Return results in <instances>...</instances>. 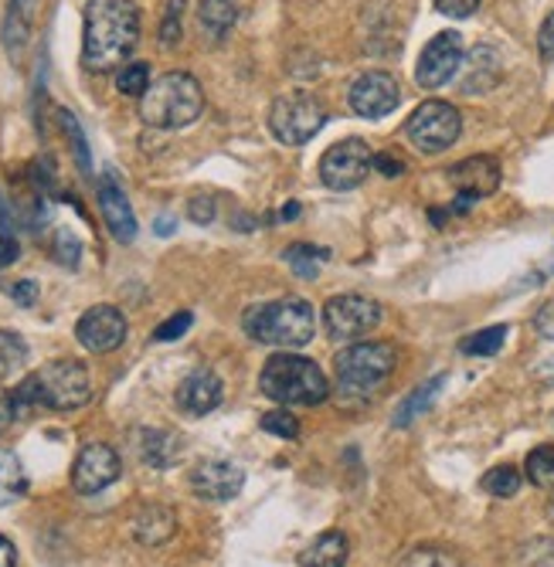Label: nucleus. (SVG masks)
<instances>
[{
	"mask_svg": "<svg viewBox=\"0 0 554 567\" xmlns=\"http://www.w3.org/2000/svg\"><path fill=\"white\" fill-rule=\"evenodd\" d=\"M140 41V11L133 0H89L82 31V65L89 72L123 69Z\"/></svg>",
	"mask_w": 554,
	"mask_h": 567,
	"instance_id": "obj_1",
	"label": "nucleus"
},
{
	"mask_svg": "<svg viewBox=\"0 0 554 567\" xmlns=\"http://www.w3.org/2000/svg\"><path fill=\"white\" fill-rule=\"evenodd\" d=\"M18 419L31 415L34 408H52V411H75L92 398V378L82 360H52L38 374L24 378L14 391Z\"/></svg>",
	"mask_w": 554,
	"mask_h": 567,
	"instance_id": "obj_2",
	"label": "nucleus"
},
{
	"mask_svg": "<svg viewBox=\"0 0 554 567\" xmlns=\"http://www.w3.org/2000/svg\"><path fill=\"white\" fill-rule=\"evenodd\" d=\"M398 368V347L384 340L350 343L334 357L337 394L343 404H368L381 394L388 378Z\"/></svg>",
	"mask_w": 554,
	"mask_h": 567,
	"instance_id": "obj_3",
	"label": "nucleus"
},
{
	"mask_svg": "<svg viewBox=\"0 0 554 567\" xmlns=\"http://www.w3.org/2000/svg\"><path fill=\"white\" fill-rule=\"evenodd\" d=\"M259 391L286 408H317L330 398V381L317 368V360L299 357V353H273L263 374H259Z\"/></svg>",
	"mask_w": 554,
	"mask_h": 567,
	"instance_id": "obj_4",
	"label": "nucleus"
},
{
	"mask_svg": "<svg viewBox=\"0 0 554 567\" xmlns=\"http://www.w3.org/2000/svg\"><path fill=\"white\" fill-rule=\"evenodd\" d=\"M245 333L266 347H307L317 333V309L299 296L252 306L245 313Z\"/></svg>",
	"mask_w": 554,
	"mask_h": 567,
	"instance_id": "obj_5",
	"label": "nucleus"
},
{
	"mask_svg": "<svg viewBox=\"0 0 554 567\" xmlns=\"http://www.w3.org/2000/svg\"><path fill=\"white\" fill-rule=\"evenodd\" d=\"M205 110L201 82L187 72H167L140 99V120L154 130H184Z\"/></svg>",
	"mask_w": 554,
	"mask_h": 567,
	"instance_id": "obj_6",
	"label": "nucleus"
},
{
	"mask_svg": "<svg viewBox=\"0 0 554 567\" xmlns=\"http://www.w3.org/2000/svg\"><path fill=\"white\" fill-rule=\"evenodd\" d=\"M327 123V110L310 92H286L273 102L269 110V130L286 146L310 143Z\"/></svg>",
	"mask_w": 554,
	"mask_h": 567,
	"instance_id": "obj_7",
	"label": "nucleus"
},
{
	"mask_svg": "<svg viewBox=\"0 0 554 567\" xmlns=\"http://www.w3.org/2000/svg\"><path fill=\"white\" fill-rule=\"evenodd\" d=\"M460 133H463L460 110L452 106V102H442V99L422 102V106L406 123L409 143L416 150H422V153H442V150H449L452 143L460 140Z\"/></svg>",
	"mask_w": 554,
	"mask_h": 567,
	"instance_id": "obj_8",
	"label": "nucleus"
},
{
	"mask_svg": "<svg viewBox=\"0 0 554 567\" xmlns=\"http://www.w3.org/2000/svg\"><path fill=\"white\" fill-rule=\"evenodd\" d=\"M381 302L358 296V292H343L334 296L324 306V327L330 333V340H361L371 330H378L381 323Z\"/></svg>",
	"mask_w": 554,
	"mask_h": 567,
	"instance_id": "obj_9",
	"label": "nucleus"
},
{
	"mask_svg": "<svg viewBox=\"0 0 554 567\" xmlns=\"http://www.w3.org/2000/svg\"><path fill=\"white\" fill-rule=\"evenodd\" d=\"M371 161H375V153L368 150L365 140H358V136L340 140V143H334L324 153V161H320V181L330 190H355V187H361L368 181Z\"/></svg>",
	"mask_w": 554,
	"mask_h": 567,
	"instance_id": "obj_10",
	"label": "nucleus"
},
{
	"mask_svg": "<svg viewBox=\"0 0 554 567\" xmlns=\"http://www.w3.org/2000/svg\"><path fill=\"white\" fill-rule=\"evenodd\" d=\"M466 59V51H463V38L456 31H442L435 34L425 48H422V55H419V65H416V82L429 92L442 89L445 82L456 79L460 65Z\"/></svg>",
	"mask_w": 554,
	"mask_h": 567,
	"instance_id": "obj_11",
	"label": "nucleus"
},
{
	"mask_svg": "<svg viewBox=\"0 0 554 567\" xmlns=\"http://www.w3.org/2000/svg\"><path fill=\"white\" fill-rule=\"evenodd\" d=\"M398 102L401 89L391 72H365L347 89V106L361 120H384L398 110Z\"/></svg>",
	"mask_w": 554,
	"mask_h": 567,
	"instance_id": "obj_12",
	"label": "nucleus"
},
{
	"mask_svg": "<svg viewBox=\"0 0 554 567\" xmlns=\"http://www.w3.org/2000/svg\"><path fill=\"white\" fill-rule=\"evenodd\" d=\"M120 470H123V462L116 449H110L106 442H92L79 452L72 466V489L82 496H95L120 480Z\"/></svg>",
	"mask_w": 554,
	"mask_h": 567,
	"instance_id": "obj_13",
	"label": "nucleus"
},
{
	"mask_svg": "<svg viewBox=\"0 0 554 567\" xmlns=\"http://www.w3.org/2000/svg\"><path fill=\"white\" fill-rule=\"evenodd\" d=\"M75 340L92 353H113L126 340V317L116 306H92L75 323Z\"/></svg>",
	"mask_w": 554,
	"mask_h": 567,
	"instance_id": "obj_14",
	"label": "nucleus"
},
{
	"mask_svg": "<svg viewBox=\"0 0 554 567\" xmlns=\"http://www.w3.org/2000/svg\"><path fill=\"white\" fill-rule=\"evenodd\" d=\"M245 486V473L235 462H225V458H205L197 462L191 470V489L194 496L208 499V503H228L242 493Z\"/></svg>",
	"mask_w": 554,
	"mask_h": 567,
	"instance_id": "obj_15",
	"label": "nucleus"
},
{
	"mask_svg": "<svg viewBox=\"0 0 554 567\" xmlns=\"http://www.w3.org/2000/svg\"><path fill=\"white\" fill-rule=\"evenodd\" d=\"M99 212H103L106 228L113 231L116 241L130 245L136 238V218H133L126 190L116 181V171H106L103 177H99Z\"/></svg>",
	"mask_w": 554,
	"mask_h": 567,
	"instance_id": "obj_16",
	"label": "nucleus"
},
{
	"mask_svg": "<svg viewBox=\"0 0 554 567\" xmlns=\"http://www.w3.org/2000/svg\"><path fill=\"white\" fill-rule=\"evenodd\" d=\"M222 398H225V384H222V378H218L215 371H208V368L191 371V374L181 381V388H177V408L184 411V415H191V419L212 415V411L222 404Z\"/></svg>",
	"mask_w": 554,
	"mask_h": 567,
	"instance_id": "obj_17",
	"label": "nucleus"
},
{
	"mask_svg": "<svg viewBox=\"0 0 554 567\" xmlns=\"http://www.w3.org/2000/svg\"><path fill=\"white\" fill-rule=\"evenodd\" d=\"M449 181L460 190V197L480 200L500 187V164L493 157H466L463 164H456L449 171Z\"/></svg>",
	"mask_w": 554,
	"mask_h": 567,
	"instance_id": "obj_18",
	"label": "nucleus"
},
{
	"mask_svg": "<svg viewBox=\"0 0 554 567\" xmlns=\"http://www.w3.org/2000/svg\"><path fill=\"white\" fill-rule=\"evenodd\" d=\"M460 89L466 95H483L490 92L500 79H503V59H500V51L490 48V44H476L470 55L463 59L460 65Z\"/></svg>",
	"mask_w": 554,
	"mask_h": 567,
	"instance_id": "obj_19",
	"label": "nucleus"
},
{
	"mask_svg": "<svg viewBox=\"0 0 554 567\" xmlns=\"http://www.w3.org/2000/svg\"><path fill=\"white\" fill-rule=\"evenodd\" d=\"M177 530V517L174 509L164 506V503H143L133 517V537L143 544V547H157V544H167Z\"/></svg>",
	"mask_w": 554,
	"mask_h": 567,
	"instance_id": "obj_20",
	"label": "nucleus"
},
{
	"mask_svg": "<svg viewBox=\"0 0 554 567\" xmlns=\"http://www.w3.org/2000/svg\"><path fill=\"white\" fill-rule=\"evenodd\" d=\"M235 24H238L235 0H201L197 4V31L208 44H222Z\"/></svg>",
	"mask_w": 554,
	"mask_h": 567,
	"instance_id": "obj_21",
	"label": "nucleus"
},
{
	"mask_svg": "<svg viewBox=\"0 0 554 567\" xmlns=\"http://www.w3.org/2000/svg\"><path fill=\"white\" fill-rule=\"evenodd\" d=\"M181 455V439L174 432H161V429H146L140 432V458L154 470H167L174 466Z\"/></svg>",
	"mask_w": 554,
	"mask_h": 567,
	"instance_id": "obj_22",
	"label": "nucleus"
},
{
	"mask_svg": "<svg viewBox=\"0 0 554 567\" xmlns=\"http://www.w3.org/2000/svg\"><path fill=\"white\" fill-rule=\"evenodd\" d=\"M347 554H350L347 537L340 530H327L304 554H299V564H304V567H343Z\"/></svg>",
	"mask_w": 554,
	"mask_h": 567,
	"instance_id": "obj_23",
	"label": "nucleus"
},
{
	"mask_svg": "<svg viewBox=\"0 0 554 567\" xmlns=\"http://www.w3.org/2000/svg\"><path fill=\"white\" fill-rule=\"evenodd\" d=\"M442 384H445V378L439 374V378H432V381H425V384H419L406 401L398 404V411H394V429H409L422 411L435 401V394L442 391Z\"/></svg>",
	"mask_w": 554,
	"mask_h": 567,
	"instance_id": "obj_24",
	"label": "nucleus"
},
{
	"mask_svg": "<svg viewBox=\"0 0 554 567\" xmlns=\"http://www.w3.org/2000/svg\"><path fill=\"white\" fill-rule=\"evenodd\" d=\"M28 489V480H24V470L14 452L0 449V509L18 503Z\"/></svg>",
	"mask_w": 554,
	"mask_h": 567,
	"instance_id": "obj_25",
	"label": "nucleus"
},
{
	"mask_svg": "<svg viewBox=\"0 0 554 567\" xmlns=\"http://www.w3.org/2000/svg\"><path fill=\"white\" fill-rule=\"evenodd\" d=\"M327 248H317V245H307V241H299V245H289L283 251V259L289 262V269L299 276V279H317L320 272V259H327Z\"/></svg>",
	"mask_w": 554,
	"mask_h": 567,
	"instance_id": "obj_26",
	"label": "nucleus"
},
{
	"mask_svg": "<svg viewBox=\"0 0 554 567\" xmlns=\"http://www.w3.org/2000/svg\"><path fill=\"white\" fill-rule=\"evenodd\" d=\"M524 476L537 486V489H551L554 486V445H537L527 462H524Z\"/></svg>",
	"mask_w": 554,
	"mask_h": 567,
	"instance_id": "obj_27",
	"label": "nucleus"
},
{
	"mask_svg": "<svg viewBox=\"0 0 554 567\" xmlns=\"http://www.w3.org/2000/svg\"><path fill=\"white\" fill-rule=\"evenodd\" d=\"M398 567H463L460 557L445 550V547H435V544H425V547H416L401 557Z\"/></svg>",
	"mask_w": 554,
	"mask_h": 567,
	"instance_id": "obj_28",
	"label": "nucleus"
},
{
	"mask_svg": "<svg viewBox=\"0 0 554 567\" xmlns=\"http://www.w3.org/2000/svg\"><path fill=\"white\" fill-rule=\"evenodd\" d=\"M24 360H28V343L11 330H0V378L24 368Z\"/></svg>",
	"mask_w": 554,
	"mask_h": 567,
	"instance_id": "obj_29",
	"label": "nucleus"
},
{
	"mask_svg": "<svg viewBox=\"0 0 554 567\" xmlns=\"http://www.w3.org/2000/svg\"><path fill=\"white\" fill-rule=\"evenodd\" d=\"M483 489L496 499H507V496H517L521 489V473L514 466H493L486 476H483Z\"/></svg>",
	"mask_w": 554,
	"mask_h": 567,
	"instance_id": "obj_30",
	"label": "nucleus"
},
{
	"mask_svg": "<svg viewBox=\"0 0 554 567\" xmlns=\"http://www.w3.org/2000/svg\"><path fill=\"white\" fill-rule=\"evenodd\" d=\"M503 340H507V327H486V330L463 340V353L466 357H490L503 347Z\"/></svg>",
	"mask_w": 554,
	"mask_h": 567,
	"instance_id": "obj_31",
	"label": "nucleus"
},
{
	"mask_svg": "<svg viewBox=\"0 0 554 567\" xmlns=\"http://www.w3.org/2000/svg\"><path fill=\"white\" fill-rule=\"evenodd\" d=\"M116 89H120L123 95L143 99V92L150 89V65H146V62L123 65V69H120V75H116Z\"/></svg>",
	"mask_w": 554,
	"mask_h": 567,
	"instance_id": "obj_32",
	"label": "nucleus"
},
{
	"mask_svg": "<svg viewBox=\"0 0 554 567\" xmlns=\"http://www.w3.org/2000/svg\"><path fill=\"white\" fill-rule=\"evenodd\" d=\"M184 8H187V0H167V11H164V21H161V44L164 48H174L181 41Z\"/></svg>",
	"mask_w": 554,
	"mask_h": 567,
	"instance_id": "obj_33",
	"label": "nucleus"
},
{
	"mask_svg": "<svg viewBox=\"0 0 554 567\" xmlns=\"http://www.w3.org/2000/svg\"><path fill=\"white\" fill-rule=\"evenodd\" d=\"M194 323V313H187V309H181V313H174L171 320H164L157 330H154V340L157 343H171V340H181Z\"/></svg>",
	"mask_w": 554,
	"mask_h": 567,
	"instance_id": "obj_34",
	"label": "nucleus"
},
{
	"mask_svg": "<svg viewBox=\"0 0 554 567\" xmlns=\"http://www.w3.org/2000/svg\"><path fill=\"white\" fill-rule=\"evenodd\" d=\"M62 126H65L69 140H72V150H75V161H79L82 174H89V171H92V164H89V146H85V136H82L79 120H75L72 113H62Z\"/></svg>",
	"mask_w": 554,
	"mask_h": 567,
	"instance_id": "obj_35",
	"label": "nucleus"
},
{
	"mask_svg": "<svg viewBox=\"0 0 554 567\" xmlns=\"http://www.w3.org/2000/svg\"><path fill=\"white\" fill-rule=\"evenodd\" d=\"M263 432L279 435V439H296L299 435V422L289 415V411H269V415H263Z\"/></svg>",
	"mask_w": 554,
	"mask_h": 567,
	"instance_id": "obj_36",
	"label": "nucleus"
},
{
	"mask_svg": "<svg viewBox=\"0 0 554 567\" xmlns=\"http://www.w3.org/2000/svg\"><path fill=\"white\" fill-rule=\"evenodd\" d=\"M435 11L452 21H466L480 11V0H435Z\"/></svg>",
	"mask_w": 554,
	"mask_h": 567,
	"instance_id": "obj_37",
	"label": "nucleus"
},
{
	"mask_svg": "<svg viewBox=\"0 0 554 567\" xmlns=\"http://www.w3.org/2000/svg\"><path fill=\"white\" fill-rule=\"evenodd\" d=\"M55 255H59V262H62V266L75 269V266H79V255H82L79 238H75L72 231H59V238H55Z\"/></svg>",
	"mask_w": 554,
	"mask_h": 567,
	"instance_id": "obj_38",
	"label": "nucleus"
},
{
	"mask_svg": "<svg viewBox=\"0 0 554 567\" xmlns=\"http://www.w3.org/2000/svg\"><path fill=\"white\" fill-rule=\"evenodd\" d=\"M187 215H191L194 225H212L215 221V200L212 197H191Z\"/></svg>",
	"mask_w": 554,
	"mask_h": 567,
	"instance_id": "obj_39",
	"label": "nucleus"
},
{
	"mask_svg": "<svg viewBox=\"0 0 554 567\" xmlns=\"http://www.w3.org/2000/svg\"><path fill=\"white\" fill-rule=\"evenodd\" d=\"M537 51H541L544 62H554V11L544 18V24L537 31Z\"/></svg>",
	"mask_w": 554,
	"mask_h": 567,
	"instance_id": "obj_40",
	"label": "nucleus"
},
{
	"mask_svg": "<svg viewBox=\"0 0 554 567\" xmlns=\"http://www.w3.org/2000/svg\"><path fill=\"white\" fill-rule=\"evenodd\" d=\"M534 330L544 337V340H554V299H547L537 313H534Z\"/></svg>",
	"mask_w": 554,
	"mask_h": 567,
	"instance_id": "obj_41",
	"label": "nucleus"
},
{
	"mask_svg": "<svg viewBox=\"0 0 554 567\" xmlns=\"http://www.w3.org/2000/svg\"><path fill=\"white\" fill-rule=\"evenodd\" d=\"M8 296H11L18 306H34V302H38V286H34L31 279H21V282H14V286L8 289Z\"/></svg>",
	"mask_w": 554,
	"mask_h": 567,
	"instance_id": "obj_42",
	"label": "nucleus"
},
{
	"mask_svg": "<svg viewBox=\"0 0 554 567\" xmlns=\"http://www.w3.org/2000/svg\"><path fill=\"white\" fill-rule=\"evenodd\" d=\"M18 422V408H14V394L0 391V432H8Z\"/></svg>",
	"mask_w": 554,
	"mask_h": 567,
	"instance_id": "obj_43",
	"label": "nucleus"
},
{
	"mask_svg": "<svg viewBox=\"0 0 554 567\" xmlns=\"http://www.w3.org/2000/svg\"><path fill=\"white\" fill-rule=\"evenodd\" d=\"M18 238L11 235V231H0V269L4 266H11L14 259H18Z\"/></svg>",
	"mask_w": 554,
	"mask_h": 567,
	"instance_id": "obj_44",
	"label": "nucleus"
},
{
	"mask_svg": "<svg viewBox=\"0 0 554 567\" xmlns=\"http://www.w3.org/2000/svg\"><path fill=\"white\" fill-rule=\"evenodd\" d=\"M371 167H378L384 177H398L401 171H406V164L401 161H394V157H388V153H378V157L371 161Z\"/></svg>",
	"mask_w": 554,
	"mask_h": 567,
	"instance_id": "obj_45",
	"label": "nucleus"
},
{
	"mask_svg": "<svg viewBox=\"0 0 554 567\" xmlns=\"http://www.w3.org/2000/svg\"><path fill=\"white\" fill-rule=\"evenodd\" d=\"M14 564H18L14 544L8 537H0V567H14Z\"/></svg>",
	"mask_w": 554,
	"mask_h": 567,
	"instance_id": "obj_46",
	"label": "nucleus"
},
{
	"mask_svg": "<svg viewBox=\"0 0 554 567\" xmlns=\"http://www.w3.org/2000/svg\"><path fill=\"white\" fill-rule=\"evenodd\" d=\"M31 4H34V0H14V11H11V21H24L28 24V11H31Z\"/></svg>",
	"mask_w": 554,
	"mask_h": 567,
	"instance_id": "obj_47",
	"label": "nucleus"
},
{
	"mask_svg": "<svg viewBox=\"0 0 554 567\" xmlns=\"http://www.w3.org/2000/svg\"><path fill=\"white\" fill-rule=\"evenodd\" d=\"M174 231V218H157V235H171Z\"/></svg>",
	"mask_w": 554,
	"mask_h": 567,
	"instance_id": "obj_48",
	"label": "nucleus"
},
{
	"mask_svg": "<svg viewBox=\"0 0 554 567\" xmlns=\"http://www.w3.org/2000/svg\"><path fill=\"white\" fill-rule=\"evenodd\" d=\"M296 215H299V204H296V200H289L286 208H283V218H286V221H293Z\"/></svg>",
	"mask_w": 554,
	"mask_h": 567,
	"instance_id": "obj_49",
	"label": "nucleus"
},
{
	"mask_svg": "<svg viewBox=\"0 0 554 567\" xmlns=\"http://www.w3.org/2000/svg\"><path fill=\"white\" fill-rule=\"evenodd\" d=\"M551 520H554V503H551Z\"/></svg>",
	"mask_w": 554,
	"mask_h": 567,
	"instance_id": "obj_50",
	"label": "nucleus"
}]
</instances>
